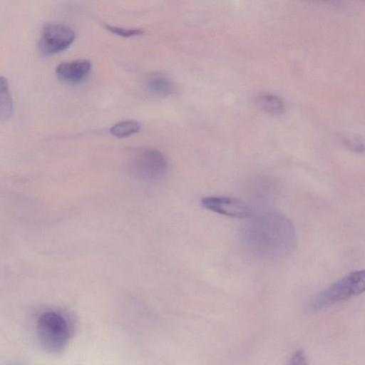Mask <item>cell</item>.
<instances>
[{"label":"cell","instance_id":"cell-1","mask_svg":"<svg viewBox=\"0 0 365 365\" xmlns=\"http://www.w3.org/2000/svg\"><path fill=\"white\" fill-rule=\"evenodd\" d=\"M245 249L267 260L283 258L296 245V233L292 222L278 212H264L254 217L240 230Z\"/></svg>","mask_w":365,"mask_h":365},{"label":"cell","instance_id":"cell-2","mask_svg":"<svg viewBox=\"0 0 365 365\" xmlns=\"http://www.w3.org/2000/svg\"><path fill=\"white\" fill-rule=\"evenodd\" d=\"M73 330L72 318L61 311H45L36 321V332L40 344L51 353L61 352L68 344Z\"/></svg>","mask_w":365,"mask_h":365},{"label":"cell","instance_id":"cell-3","mask_svg":"<svg viewBox=\"0 0 365 365\" xmlns=\"http://www.w3.org/2000/svg\"><path fill=\"white\" fill-rule=\"evenodd\" d=\"M364 288V270L353 271L316 295L309 303V309L319 310L344 302L363 293Z\"/></svg>","mask_w":365,"mask_h":365},{"label":"cell","instance_id":"cell-4","mask_svg":"<svg viewBox=\"0 0 365 365\" xmlns=\"http://www.w3.org/2000/svg\"><path fill=\"white\" fill-rule=\"evenodd\" d=\"M127 168L129 173L136 178L156 181L165 175L168 165L158 150L144 147L136 148L129 154Z\"/></svg>","mask_w":365,"mask_h":365},{"label":"cell","instance_id":"cell-5","mask_svg":"<svg viewBox=\"0 0 365 365\" xmlns=\"http://www.w3.org/2000/svg\"><path fill=\"white\" fill-rule=\"evenodd\" d=\"M76 34L68 26L51 22L43 26L38 40V49L43 55H52L67 48L74 41Z\"/></svg>","mask_w":365,"mask_h":365},{"label":"cell","instance_id":"cell-6","mask_svg":"<svg viewBox=\"0 0 365 365\" xmlns=\"http://www.w3.org/2000/svg\"><path fill=\"white\" fill-rule=\"evenodd\" d=\"M201 204L210 211L231 217L249 218L252 214L251 207L246 202L231 197H207L201 200Z\"/></svg>","mask_w":365,"mask_h":365},{"label":"cell","instance_id":"cell-7","mask_svg":"<svg viewBox=\"0 0 365 365\" xmlns=\"http://www.w3.org/2000/svg\"><path fill=\"white\" fill-rule=\"evenodd\" d=\"M91 70V63L87 59H76L61 62L56 67V74L61 81L77 84L83 81Z\"/></svg>","mask_w":365,"mask_h":365},{"label":"cell","instance_id":"cell-8","mask_svg":"<svg viewBox=\"0 0 365 365\" xmlns=\"http://www.w3.org/2000/svg\"><path fill=\"white\" fill-rule=\"evenodd\" d=\"M146 88L151 94L159 97L168 96L175 91L174 82L163 74L150 76L146 81Z\"/></svg>","mask_w":365,"mask_h":365},{"label":"cell","instance_id":"cell-9","mask_svg":"<svg viewBox=\"0 0 365 365\" xmlns=\"http://www.w3.org/2000/svg\"><path fill=\"white\" fill-rule=\"evenodd\" d=\"M255 102L262 110L269 114H279L284 108L279 97L267 92L258 93L255 97Z\"/></svg>","mask_w":365,"mask_h":365},{"label":"cell","instance_id":"cell-10","mask_svg":"<svg viewBox=\"0 0 365 365\" xmlns=\"http://www.w3.org/2000/svg\"><path fill=\"white\" fill-rule=\"evenodd\" d=\"M13 112V100L9 83L6 78L0 76V122L10 118Z\"/></svg>","mask_w":365,"mask_h":365},{"label":"cell","instance_id":"cell-11","mask_svg":"<svg viewBox=\"0 0 365 365\" xmlns=\"http://www.w3.org/2000/svg\"><path fill=\"white\" fill-rule=\"evenodd\" d=\"M140 125L135 120H123L115 124L110 130L111 135L117 138H125L136 133Z\"/></svg>","mask_w":365,"mask_h":365},{"label":"cell","instance_id":"cell-12","mask_svg":"<svg viewBox=\"0 0 365 365\" xmlns=\"http://www.w3.org/2000/svg\"><path fill=\"white\" fill-rule=\"evenodd\" d=\"M106 27L110 32L122 37H132L144 33V31L140 29H125L109 25H106Z\"/></svg>","mask_w":365,"mask_h":365},{"label":"cell","instance_id":"cell-13","mask_svg":"<svg viewBox=\"0 0 365 365\" xmlns=\"http://www.w3.org/2000/svg\"><path fill=\"white\" fill-rule=\"evenodd\" d=\"M289 365H307V357L302 349L294 352L290 360Z\"/></svg>","mask_w":365,"mask_h":365},{"label":"cell","instance_id":"cell-14","mask_svg":"<svg viewBox=\"0 0 365 365\" xmlns=\"http://www.w3.org/2000/svg\"><path fill=\"white\" fill-rule=\"evenodd\" d=\"M345 143L351 149L359 151L363 150V145L360 140L356 137L347 136L344 138Z\"/></svg>","mask_w":365,"mask_h":365}]
</instances>
